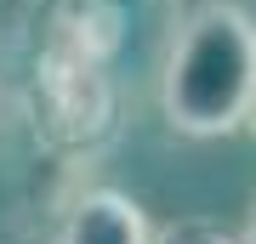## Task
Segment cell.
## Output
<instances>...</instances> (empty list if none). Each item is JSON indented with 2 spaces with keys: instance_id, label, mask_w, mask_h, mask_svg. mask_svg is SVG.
<instances>
[{
  "instance_id": "1",
  "label": "cell",
  "mask_w": 256,
  "mask_h": 244,
  "mask_svg": "<svg viewBox=\"0 0 256 244\" xmlns=\"http://www.w3.org/2000/svg\"><path fill=\"white\" fill-rule=\"evenodd\" d=\"M160 114L176 136L216 142L256 114V17L234 0L188 11L160 68Z\"/></svg>"
},
{
  "instance_id": "2",
  "label": "cell",
  "mask_w": 256,
  "mask_h": 244,
  "mask_svg": "<svg viewBox=\"0 0 256 244\" xmlns=\"http://www.w3.org/2000/svg\"><path fill=\"white\" fill-rule=\"evenodd\" d=\"M52 244H154V222L148 210L120 188H86L80 199L63 210Z\"/></svg>"
},
{
  "instance_id": "3",
  "label": "cell",
  "mask_w": 256,
  "mask_h": 244,
  "mask_svg": "<svg viewBox=\"0 0 256 244\" xmlns=\"http://www.w3.org/2000/svg\"><path fill=\"white\" fill-rule=\"evenodd\" d=\"M154 244H239V233H228L210 216H171L154 227Z\"/></svg>"
},
{
  "instance_id": "4",
  "label": "cell",
  "mask_w": 256,
  "mask_h": 244,
  "mask_svg": "<svg viewBox=\"0 0 256 244\" xmlns=\"http://www.w3.org/2000/svg\"><path fill=\"white\" fill-rule=\"evenodd\" d=\"M239 244H256V199H250V216H245V233H239Z\"/></svg>"
},
{
  "instance_id": "5",
  "label": "cell",
  "mask_w": 256,
  "mask_h": 244,
  "mask_svg": "<svg viewBox=\"0 0 256 244\" xmlns=\"http://www.w3.org/2000/svg\"><path fill=\"white\" fill-rule=\"evenodd\" d=\"M250 131H256V114H250Z\"/></svg>"
}]
</instances>
